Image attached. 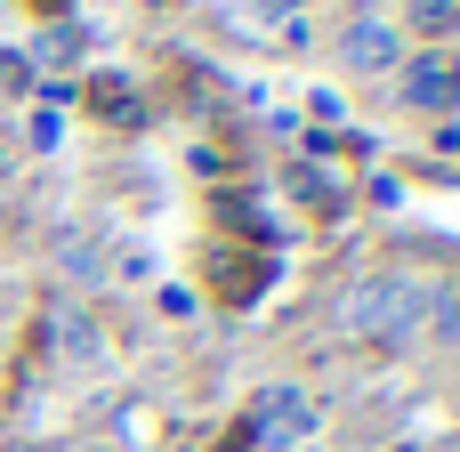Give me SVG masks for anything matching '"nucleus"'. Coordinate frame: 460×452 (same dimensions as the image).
Returning <instances> with one entry per match:
<instances>
[{
	"mask_svg": "<svg viewBox=\"0 0 460 452\" xmlns=\"http://www.w3.org/2000/svg\"><path fill=\"white\" fill-rule=\"evenodd\" d=\"M340 332L364 348H412L429 340V283L420 275H364L340 299Z\"/></svg>",
	"mask_w": 460,
	"mask_h": 452,
	"instance_id": "f257e3e1",
	"label": "nucleus"
},
{
	"mask_svg": "<svg viewBox=\"0 0 460 452\" xmlns=\"http://www.w3.org/2000/svg\"><path fill=\"white\" fill-rule=\"evenodd\" d=\"M251 452H299L315 437V396L307 388H291V380H275V388H259V404H251Z\"/></svg>",
	"mask_w": 460,
	"mask_h": 452,
	"instance_id": "f03ea898",
	"label": "nucleus"
},
{
	"mask_svg": "<svg viewBox=\"0 0 460 452\" xmlns=\"http://www.w3.org/2000/svg\"><path fill=\"white\" fill-rule=\"evenodd\" d=\"M396 97H404L412 113H453L460 105V57H445V49L404 57V65H396Z\"/></svg>",
	"mask_w": 460,
	"mask_h": 452,
	"instance_id": "7ed1b4c3",
	"label": "nucleus"
},
{
	"mask_svg": "<svg viewBox=\"0 0 460 452\" xmlns=\"http://www.w3.org/2000/svg\"><path fill=\"white\" fill-rule=\"evenodd\" d=\"M340 65H356V73H388V65H404V24H388V16H348L340 24Z\"/></svg>",
	"mask_w": 460,
	"mask_h": 452,
	"instance_id": "20e7f679",
	"label": "nucleus"
},
{
	"mask_svg": "<svg viewBox=\"0 0 460 452\" xmlns=\"http://www.w3.org/2000/svg\"><path fill=\"white\" fill-rule=\"evenodd\" d=\"M404 24H412L420 40H453V32H460V0H412Z\"/></svg>",
	"mask_w": 460,
	"mask_h": 452,
	"instance_id": "39448f33",
	"label": "nucleus"
},
{
	"mask_svg": "<svg viewBox=\"0 0 460 452\" xmlns=\"http://www.w3.org/2000/svg\"><path fill=\"white\" fill-rule=\"evenodd\" d=\"M275 8H299V0H275Z\"/></svg>",
	"mask_w": 460,
	"mask_h": 452,
	"instance_id": "423d86ee",
	"label": "nucleus"
},
{
	"mask_svg": "<svg viewBox=\"0 0 460 452\" xmlns=\"http://www.w3.org/2000/svg\"><path fill=\"white\" fill-rule=\"evenodd\" d=\"M404 452H412V445H404Z\"/></svg>",
	"mask_w": 460,
	"mask_h": 452,
	"instance_id": "0eeeda50",
	"label": "nucleus"
}]
</instances>
